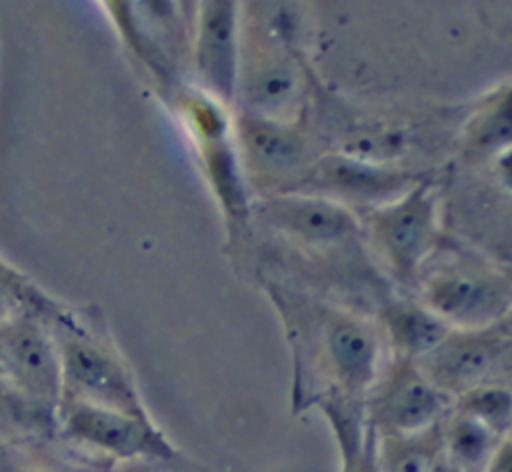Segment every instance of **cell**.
Instances as JSON below:
<instances>
[{
    "instance_id": "cell-1",
    "label": "cell",
    "mask_w": 512,
    "mask_h": 472,
    "mask_svg": "<svg viewBox=\"0 0 512 472\" xmlns=\"http://www.w3.org/2000/svg\"><path fill=\"white\" fill-rule=\"evenodd\" d=\"M506 353V339L492 330L448 335L425 356V376L441 393H471L481 387Z\"/></svg>"
},
{
    "instance_id": "cell-2",
    "label": "cell",
    "mask_w": 512,
    "mask_h": 472,
    "mask_svg": "<svg viewBox=\"0 0 512 472\" xmlns=\"http://www.w3.org/2000/svg\"><path fill=\"white\" fill-rule=\"evenodd\" d=\"M63 372L67 374L69 383L86 397L82 404L145 420L141 404H138L124 370L101 349L82 341H72L65 347Z\"/></svg>"
},
{
    "instance_id": "cell-3",
    "label": "cell",
    "mask_w": 512,
    "mask_h": 472,
    "mask_svg": "<svg viewBox=\"0 0 512 472\" xmlns=\"http://www.w3.org/2000/svg\"><path fill=\"white\" fill-rule=\"evenodd\" d=\"M67 429L74 437L120 458H134L141 454L170 456L168 445L151 431L147 420L82 404V401L69 410Z\"/></svg>"
},
{
    "instance_id": "cell-4",
    "label": "cell",
    "mask_w": 512,
    "mask_h": 472,
    "mask_svg": "<svg viewBox=\"0 0 512 472\" xmlns=\"http://www.w3.org/2000/svg\"><path fill=\"white\" fill-rule=\"evenodd\" d=\"M444 408L446 393H441L423 370L406 364L385 389L381 420L393 437H416L431 429Z\"/></svg>"
},
{
    "instance_id": "cell-5",
    "label": "cell",
    "mask_w": 512,
    "mask_h": 472,
    "mask_svg": "<svg viewBox=\"0 0 512 472\" xmlns=\"http://www.w3.org/2000/svg\"><path fill=\"white\" fill-rule=\"evenodd\" d=\"M3 349L17 383L40 401L59 395L63 368L55 349L32 324H15L3 337Z\"/></svg>"
},
{
    "instance_id": "cell-6",
    "label": "cell",
    "mask_w": 512,
    "mask_h": 472,
    "mask_svg": "<svg viewBox=\"0 0 512 472\" xmlns=\"http://www.w3.org/2000/svg\"><path fill=\"white\" fill-rule=\"evenodd\" d=\"M377 228L398 268H414L425 255L433 234V203L427 191H416L400 205L383 211Z\"/></svg>"
},
{
    "instance_id": "cell-7",
    "label": "cell",
    "mask_w": 512,
    "mask_h": 472,
    "mask_svg": "<svg viewBox=\"0 0 512 472\" xmlns=\"http://www.w3.org/2000/svg\"><path fill=\"white\" fill-rule=\"evenodd\" d=\"M433 310L462 324H485L500 314L502 291L496 282L475 276L439 280L429 293Z\"/></svg>"
},
{
    "instance_id": "cell-8",
    "label": "cell",
    "mask_w": 512,
    "mask_h": 472,
    "mask_svg": "<svg viewBox=\"0 0 512 472\" xmlns=\"http://www.w3.org/2000/svg\"><path fill=\"white\" fill-rule=\"evenodd\" d=\"M199 61L203 74L222 94L235 78V9L230 3L209 5L203 19Z\"/></svg>"
},
{
    "instance_id": "cell-9",
    "label": "cell",
    "mask_w": 512,
    "mask_h": 472,
    "mask_svg": "<svg viewBox=\"0 0 512 472\" xmlns=\"http://www.w3.org/2000/svg\"><path fill=\"white\" fill-rule=\"evenodd\" d=\"M329 353L335 372L349 389H364L377 370V341L358 322L341 320L329 330Z\"/></svg>"
},
{
    "instance_id": "cell-10",
    "label": "cell",
    "mask_w": 512,
    "mask_h": 472,
    "mask_svg": "<svg viewBox=\"0 0 512 472\" xmlns=\"http://www.w3.org/2000/svg\"><path fill=\"white\" fill-rule=\"evenodd\" d=\"M272 214L278 224L310 241H339L356 230L352 214L324 201H281L272 207Z\"/></svg>"
},
{
    "instance_id": "cell-11",
    "label": "cell",
    "mask_w": 512,
    "mask_h": 472,
    "mask_svg": "<svg viewBox=\"0 0 512 472\" xmlns=\"http://www.w3.org/2000/svg\"><path fill=\"white\" fill-rule=\"evenodd\" d=\"M496 431L462 412L448 431V460L464 472H490L496 458Z\"/></svg>"
},
{
    "instance_id": "cell-12",
    "label": "cell",
    "mask_w": 512,
    "mask_h": 472,
    "mask_svg": "<svg viewBox=\"0 0 512 472\" xmlns=\"http://www.w3.org/2000/svg\"><path fill=\"white\" fill-rule=\"evenodd\" d=\"M393 337L412 356H427L448 337V328L435 316L416 310H402L391 316Z\"/></svg>"
},
{
    "instance_id": "cell-13",
    "label": "cell",
    "mask_w": 512,
    "mask_h": 472,
    "mask_svg": "<svg viewBox=\"0 0 512 472\" xmlns=\"http://www.w3.org/2000/svg\"><path fill=\"white\" fill-rule=\"evenodd\" d=\"M297 90V78L291 67L268 63L255 72L249 82V101L260 111H278L285 107Z\"/></svg>"
},
{
    "instance_id": "cell-14",
    "label": "cell",
    "mask_w": 512,
    "mask_h": 472,
    "mask_svg": "<svg viewBox=\"0 0 512 472\" xmlns=\"http://www.w3.org/2000/svg\"><path fill=\"white\" fill-rule=\"evenodd\" d=\"M391 437L379 456V472H431L435 458V445L429 437Z\"/></svg>"
},
{
    "instance_id": "cell-15",
    "label": "cell",
    "mask_w": 512,
    "mask_h": 472,
    "mask_svg": "<svg viewBox=\"0 0 512 472\" xmlns=\"http://www.w3.org/2000/svg\"><path fill=\"white\" fill-rule=\"evenodd\" d=\"M247 140L253 153L272 165H287L299 155L297 138L272 124L251 122L247 126Z\"/></svg>"
},
{
    "instance_id": "cell-16",
    "label": "cell",
    "mask_w": 512,
    "mask_h": 472,
    "mask_svg": "<svg viewBox=\"0 0 512 472\" xmlns=\"http://www.w3.org/2000/svg\"><path fill=\"white\" fill-rule=\"evenodd\" d=\"M464 412L485 422L492 431H500L502 424L508 422L510 414V395L506 389L500 387H477L467 393V404Z\"/></svg>"
},
{
    "instance_id": "cell-17",
    "label": "cell",
    "mask_w": 512,
    "mask_h": 472,
    "mask_svg": "<svg viewBox=\"0 0 512 472\" xmlns=\"http://www.w3.org/2000/svg\"><path fill=\"white\" fill-rule=\"evenodd\" d=\"M345 472H379V454L375 447V439L372 435L364 443L360 452L349 450L347 452V466Z\"/></svg>"
},
{
    "instance_id": "cell-18",
    "label": "cell",
    "mask_w": 512,
    "mask_h": 472,
    "mask_svg": "<svg viewBox=\"0 0 512 472\" xmlns=\"http://www.w3.org/2000/svg\"><path fill=\"white\" fill-rule=\"evenodd\" d=\"M333 176L337 178V182H341L343 186H352V188H372L377 182H381L385 186L387 176H379L377 172H364L362 168H354V165H341L333 172Z\"/></svg>"
},
{
    "instance_id": "cell-19",
    "label": "cell",
    "mask_w": 512,
    "mask_h": 472,
    "mask_svg": "<svg viewBox=\"0 0 512 472\" xmlns=\"http://www.w3.org/2000/svg\"><path fill=\"white\" fill-rule=\"evenodd\" d=\"M431 472H464V470H460L456 464H452L448 458H444V460H435L433 462Z\"/></svg>"
},
{
    "instance_id": "cell-20",
    "label": "cell",
    "mask_w": 512,
    "mask_h": 472,
    "mask_svg": "<svg viewBox=\"0 0 512 472\" xmlns=\"http://www.w3.org/2000/svg\"><path fill=\"white\" fill-rule=\"evenodd\" d=\"M0 472H49V470L28 468V466H15V464H0Z\"/></svg>"
},
{
    "instance_id": "cell-21",
    "label": "cell",
    "mask_w": 512,
    "mask_h": 472,
    "mask_svg": "<svg viewBox=\"0 0 512 472\" xmlns=\"http://www.w3.org/2000/svg\"><path fill=\"white\" fill-rule=\"evenodd\" d=\"M0 305H3V289H0Z\"/></svg>"
}]
</instances>
